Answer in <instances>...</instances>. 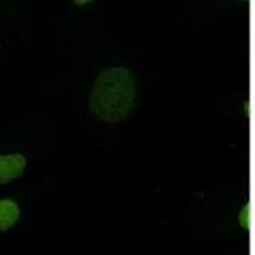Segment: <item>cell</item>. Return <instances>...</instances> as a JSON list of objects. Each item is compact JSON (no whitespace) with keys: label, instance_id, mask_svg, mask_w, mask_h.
Masks as SVG:
<instances>
[{"label":"cell","instance_id":"5b68a950","mask_svg":"<svg viewBox=\"0 0 255 255\" xmlns=\"http://www.w3.org/2000/svg\"><path fill=\"white\" fill-rule=\"evenodd\" d=\"M74 3L77 4V5H86V4L91 3V1H93V0H73Z\"/></svg>","mask_w":255,"mask_h":255},{"label":"cell","instance_id":"6da1fadb","mask_svg":"<svg viewBox=\"0 0 255 255\" xmlns=\"http://www.w3.org/2000/svg\"><path fill=\"white\" fill-rule=\"evenodd\" d=\"M136 102L134 74L124 67L104 70L96 78L90 92L88 108L100 120L118 124L133 113Z\"/></svg>","mask_w":255,"mask_h":255},{"label":"cell","instance_id":"7a4b0ae2","mask_svg":"<svg viewBox=\"0 0 255 255\" xmlns=\"http://www.w3.org/2000/svg\"><path fill=\"white\" fill-rule=\"evenodd\" d=\"M27 167V157L20 153L0 154V185L19 179Z\"/></svg>","mask_w":255,"mask_h":255},{"label":"cell","instance_id":"277c9868","mask_svg":"<svg viewBox=\"0 0 255 255\" xmlns=\"http://www.w3.org/2000/svg\"><path fill=\"white\" fill-rule=\"evenodd\" d=\"M239 223L245 231H249L252 227V207L250 203H247L241 208L240 213H239Z\"/></svg>","mask_w":255,"mask_h":255},{"label":"cell","instance_id":"3957f363","mask_svg":"<svg viewBox=\"0 0 255 255\" xmlns=\"http://www.w3.org/2000/svg\"><path fill=\"white\" fill-rule=\"evenodd\" d=\"M20 218V207L13 199H0V232L12 230Z\"/></svg>","mask_w":255,"mask_h":255},{"label":"cell","instance_id":"8992f818","mask_svg":"<svg viewBox=\"0 0 255 255\" xmlns=\"http://www.w3.org/2000/svg\"><path fill=\"white\" fill-rule=\"evenodd\" d=\"M243 1H248V0H243Z\"/></svg>","mask_w":255,"mask_h":255}]
</instances>
